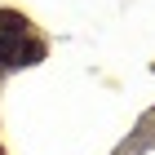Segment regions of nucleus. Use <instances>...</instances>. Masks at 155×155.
<instances>
[{
  "mask_svg": "<svg viewBox=\"0 0 155 155\" xmlns=\"http://www.w3.org/2000/svg\"><path fill=\"white\" fill-rule=\"evenodd\" d=\"M0 155H5V151H0Z\"/></svg>",
  "mask_w": 155,
  "mask_h": 155,
  "instance_id": "3",
  "label": "nucleus"
},
{
  "mask_svg": "<svg viewBox=\"0 0 155 155\" xmlns=\"http://www.w3.org/2000/svg\"><path fill=\"white\" fill-rule=\"evenodd\" d=\"M45 58V40L27 36H0V67H27V62Z\"/></svg>",
  "mask_w": 155,
  "mask_h": 155,
  "instance_id": "1",
  "label": "nucleus"
},
{
  "mask_svg": "<svg viewBox=\"0 0 155 155\" xmlns=\"http://www.w3.org/2000/svg\"><path fill=\"white\" fill-rule=\"evenodd\" d=\"M0 36H27V18L13 9H0Z\"/></svg>",
  "mask_w": 155,
  "mask_h": 155,
  "instance_id": "2",
  "label": "nucleus"
}]
</instances>
